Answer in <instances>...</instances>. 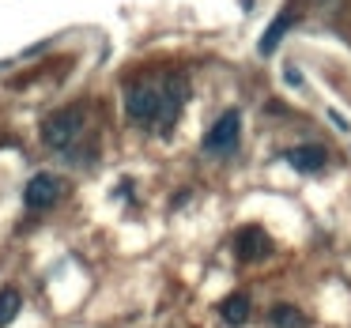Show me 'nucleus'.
<instances>
[{
  "mask_svg": "<svg viewBox=\"0 0 351 328\" xmlns=\"http://www.w3.org/2000/svg\"><path fill=\"white\" fill-rule=\"evenodd\" d=\"M84 125H87L84 106H64V110H57V114L46 117V125H42V140H46L53 151H69V147L80 140Z\"/></svg>",
  "mask_w": 351,
  "mask_h": 328,
  "instance_id": "1",
  "label": "nucleus"
},
{
  "mask_svg": "<svg viewBox=\"0 0 351 328\" xmlns=\"http://www.w3.org/2000/svg\"><path fill=\"white\" fill-rule=\"evenodd\" d=\"M125 110L140 125H159L162 117V79L159 84H136L125 94Z\"/></svg>",
  "mask_w": 351,
  "mask_h": 328,
  "instance_id": "2",
  "label": "nucleus"
},
{
  "mask_svg": "<svg viewBox=\"0 0 351 328\" xmlns=\"http://www.w3.org/2000/svg\"><path fill=\"white\" fill-rule=\"evenodd\" d=\"M238 136H242V117H238V110H227V114L208 129L204 151L208 155H230L238 147Z\"/></svg>",
  "mask_w": 351,
  "mask_h": 328,
  "instance_id": "3",
  "label": "nucleus"
},
{
  "mask_svg": "<svg viewBox=\"0 0 351 328\" xmlns=\"http://www.w3.org/2000/svg\"><path fill=\"white\" fill-rule=\"evenodd\" d=\"M61 197H64V181H61V177H53V174H34L31 181H27V189H23L27 207H34V212L53 207Z\"/></svg>",
  "mask_w": 351,
  "mask_h": 328,
  "instance_id": "4",
  "label": "nucleus"
},
{
  "mask_svg": "<svg viewBox=\"0 0 351 328\" xmlns=\"http://www.w3.org/2000/svg\"><path fill=\"white\" fill-rule=\"evenodd\" d=\"M185 94H189L185 76H167V79H162V117H159V125H155L159 132H170V125L178 121V114H182Z\"/></svg>",
  "mask_w": 351,
  "mask_h": 328,
  "instance_id": "5",
  "label": "nucleus"
},
{
  "mask_svg": "<svg viewBox=\"0 0 351 328\" xmlns=\"http://www.w3.org/2000/svg\"><path fill=\"white\" fill-rule=\"evenodd\" d=\"M234 253H238V260H250V264L253 260H265V257H272V238L261 227H245L234 238Z\"/></svg>",
  "mask_w": 351,
  "mask_h": 328,
  "instance_id": "6",
  "label": "nucleus"
},
{
  "mask_svg": "<svg viewBox=\"0 0 351 328\" xmlns=\"http://www.w3.org/2000/svg\"><path fill=\"white\" fill-rule=\"evenodd\" d=\"M325 147H317V144H302V147H291L287 151V162L295 170H302V174H317L321 166H325Z\"/></svg>",
  "mask_w": 351,
  "mask_h": 328,
  "instance_id": "7",
  "label": "nucleus"
},
{
  "mask_svg": "<svg viewBox=\"0 0 351 328\" xmlns=\"http://www.w3.org/2000/svg\"><path fill=\"white\" fill-rule=\"evenodd\" d=\"M250 313H253V302H250V294H242V290L227 294V298H223V305H219V317L227 320L230 328H242L245 320H250Z\"/></svg>",
  "mask_w": 351,
  "mask_h": 328,
  "instance_id": "8",
  "label": "nucleus"
},
{
  "mask_svg": "<svg viewBox=\"0 0 351 328\" xmlns=\"http://www.w3.org/2000/svg\"><path fill=\"white\" fill-rule=\"evenodd\" d=\"M268 325H272V328H306V317H302V310H298V305L280 302V305H272V310H268Z\"/></svg>",
  "mask_w": 351,
  "mask_h": 328,
  "instance_id": "9",
  "label": "nucleus"
},
{
  "mask_svg": "<svg viewBox=\"0 0 351 328\" xmlns=\"http://www.w3.org/2000/svg\"><path fill=\"white\" fill-rule=\"evenodd\" d=\"M19 310H23V294H19L16 287H4V290H0V328L12 325Z\"/></svg>",
  "mask_w": 351,
  "mask_h": 328,
  "instance_id": "10",
  "label": "nucleus"
},
{
  "mask_svg": "<svg viewBox=\"0 0 351 328\" xmlns=\"http://www.w3.org/2000/svg\"><path fill=\"white\" fill-rule=\"evenodd\" d=\"M291 23H295V16H291V12L276 19V23L265 31V38H261V53H265V57H268V53H276V42H280L283 34H287V27H291Z\"/></svg>",
  "mask_w": 351,
  "mask_h": 328,
  "instance_id": "11",
  "label": "nucleus"
}]
</instances>
